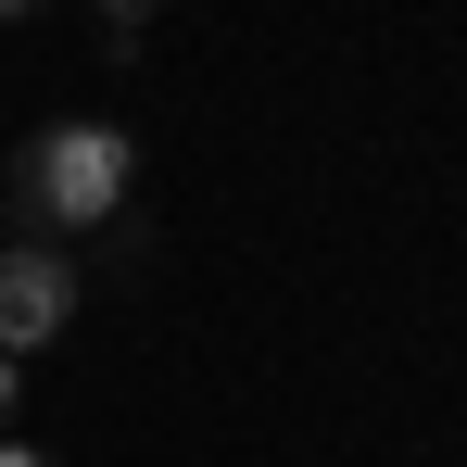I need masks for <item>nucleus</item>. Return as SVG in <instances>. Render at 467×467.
Listing matches in <instances>:
<instances>
[{"label": "nucleus", "instance_id": "nucleus-1", "mask_svg": "<svg viewBox=\"0 0 467 467\" xmlns=\"http://www.w3.org/2000/svg\"><path fill=\"white\" fill-rule=\"evenodd\" d=\"M13 190H26V240H64V228H114L127 202H140V127H114V114H51L26 164H13Z\"/></svg>", "mask_w": 467, "mask_h": 467}, {"label": "nucleus", "instance_id": "nucleus-2", "mask_svg": "<svg viewBox=\"0 0 467 467\" xmlns=\"http://www.w3.org/2000/svg\"><path fill=\"white\" fill-rule=\"evenodd\" d=\"M77 316V253L64 240H0V354L26 367L38 341H64Z\"/></svg>", "mask_w": 467, "mask_h": 467}, {"label": "nucleus", "instance_id": "nucleus-3", "mask_svg": "<svg viewBox=\"0 0 467 467\" xmlns=\"http://www.w3.org/2000/svg\"><path fill=\"white\" fill-rule=\"evenodd\" d=\"M140 38H152V13H140V0H114V13H101V51H114V64H140Z\"/></svg>", "mask_w": 467, "mask_h": 467}, {"label": "nucleus", "instance_id": "nucleus-4", "mask_svg": "<svg viewBox=\"0 0 467 467\" xmlns=\"http://www.w3.org/2000/svg\"><path fill=\"white\" fill-rule=\"evenodd\" d=\"M0 467H64V455H51V442H13V430H0Z\"/></svg>", "mask_w": 467, "mask_h": 467}, {"label": "nucleus", "instance_id": "nucleus-5", "mask_svg": "<svg viewBox=\"0 0 467 467\" xmlns=\"http://www.w3.org/2000/svg\"><path fill=\"white\" fill-rule=\"evenodd\" d=\"M0 430H13V354H0Z\"/></svg>", "mask_w": 467, "mask_h": 467}]
</instances>
